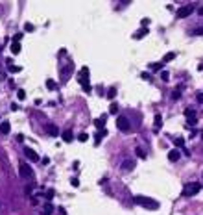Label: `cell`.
I'll return each instance as SVG.
<instances>
[{
    "label": "cell",
    "mask_w": 203,
    "mask_h": 215,
    "mask_svg": "<svg viewBox=\"0 0 203 215\" xmlns=\"http://www.w3.org/2000/svg\"><path fill=\"white\" fill-rule=\"evenodd\" d=\"M133 202L142 206V208H146V209H159V202L153 200V198H150V197H144V195H135Z\"/></svg>",
    "instance_id": "cell-1"
},
{
    "label": "cell",
    "mask_w": 203,
    "mask_h": 215,
    "mask_svg": "<svg viewBox=\"0 0 203 215\" xmlns=\"http://www.w3.org/2000/svg\"><path fill=\"white\" fill-rule=\"evenodd\" d=\"M200 189H201V184H200V182L186 184L185 189H183V197H194V195L200 193Z\"/></svg>",
    "instance_id": "cell-2"
},
{
    "label": "cell",
    "mask_w": 203,
    "mask_h": 215,
    "mask_svg": "<svg viewBox=\"0 0 203 215\" xmlns=\"http://www.w3.org/2000/svg\"><path fill=\"white\" fill-rule=\"evenodd\" d=\"M116 126H118L120 132H129V130H131V122L128 121V117L120 115V117L116 119Z\"/></svg>",
    "instance_id": "cell-3"
},
{
    "label": "cell",
    "mask_w": 203,
    "mask_h": 215,
    "mask_svg": "<svg viewBox=\"0 0 203 215\" xmlns=\"http://www.w3.org/2000/svg\"><path fill=\"white\" fill-rule=\"evenodd\" d=\"M19 171H20V176H22V178H28V180L33 178V171H32V167H30L28 163L22 161V163L19 165Z\"/></svg>",
    "instance_id": "cell-4"
},
{
    "label": "cell",
    "mask_w": 203,
    "mask_h": 215,
    "mask_svg": "<svg viewBox=\"0 0 203 215\" xmlns=\"http://www.w3.org/2000/svg\"><path fill=\"white\" fill-rule=\"evenodd\" d=\"M24 156H26L30 161H39V154L30 147H24Z\"/></svg>",
    "instance_id": "cell-5"
},
{
    "label": "cell",
    "mask_w": 203,
    "mask_h": 215,
    "mask_svg": "<svg viewBox=\"0 0 203 215\" xmlns=\"http://www.w3.org/2000/svg\"><path fill=\"white\" fill-rule=\"evenodd\" d=\"M192 8H194V6H183V8H179V9H177V17H179V19L188 17V15L192 13Z\"/></svg>",
    "instance_id": "cell-6"
},
{
    "label": "cell",
    "mask_w": 203,
    "mask_h": 215,
    "mask_svg": "<svg viewBox=\"0 0 203 215\" xmlns=\"http://www.w3.org/2000/svg\"><path fill=\"white\" fill-rule=\"evenodd\" d=\"M89 82V67H83L79 72V83H87Z\"/></svg>",
    "instance_id": "cell-7"
},
{
    "label": "cell",
    "mask_w": 203,
    "mask_h": 215,
    "mask_svg": "<svg viewBox=\"0 0 203 215\" xmlns=\"http://www.w3.org/2000/svg\"><path fill=\"white\" fill-rule=\"evenodd\" d=\"M9 130H11V124H9V121H2V122H0V134H2V136H8Z\"/></svg>",
    "instance_id": "cell-8"
},
{
    "label": "cell",
    "mask_w": 203,
    "mask_h": 215,
    "mask_svg": "<svg viewBox=\"0 0 203 215\" xmlns=\"http://www.w3.org/2000/svg\"><path fill=\"white\" fill-rule=\"evenodd\" d=\"M144 35H148V28H140V30H137V32L133 33V39H142Z\"/></svg>",
    "instance_id": "cell-9"
},
{
    "label": "cell",
    "mask_w": 203,
    "mask_h": 215,
    "mask_svg": "<svg viewBox=\"0 0 203 215\" xmlns=\"http://www.w3.org/2000/svg\"><path fill=\"white\" fill-rule=\"evenodd\" d=\"M105 121H107V117H105V115H102V117H98V119H96V121H94V124H96V128H105Z\"/></svg>",
    "instance_id": "cell-10"
},
{
    "label": "cell",
    "mask_w": 203,
    "mask_h": 215,
    "mask_svg": "<svg viewBox=\"0 0 203 215\" xmlns=\"http://www.w3.org/2000/svg\"><path fill=\"white\" fill-rule=\"evenodd\" d=\"M54 213V204H50V202H46L43 206V215H52Z\"/></svg>",
    "instance_id": "cell-11"
},
{
    "label": "cell",
    "mask_w": 203,
    "mask_h": 215,
    "mask_svg": "<svg viewBox=\"0 0 203 215\" xmlns=\"http://www.w3.org/2000/svg\"><path fill=\"white\" fill-rule=\"evenodd\" d=\"M61 137H63V141L65 143H70L74 139V136H72V132H70V130H65L63 134H61Z\"/></svg>",
    "instance_id": "cell-12"
},
{
    "label": "cell",
    "mask_w": 203,
    "mask_h": 215,
    "mask_svg": "<svg viewBox=\"0 0 203 215\" xmlns=\"http://www.w3.org/2000/svg\"><path fill=\"white\" fill-rule=\"evenodd\" d=\"M179 158H181L179 150H170V152H168V159H170V161H177Z\"/></svg>",
    "instance_id": "cell-13"
},
{
    "label": "cell",
    "mask_w": 203,
    "mask_h": 215,
    "mask_svg": "<svg viewBox=\"0 0 203 215\" xmlns=\"http://www.w3.org/2000/svg\"><path fill=\"white\" fill-rule=\"evenodd\" d=\"M122 169H128V171L135 169V161H133V159H126V161L122 163Z\"/></svg>",
    "instance_id": "cell-14"
},
{
    "label": "cell",
    "mask_w": 203,
    "mask_h": 215,
    "mask_svg": "<svg viewBox=\"0 0 203 215\" xmlns=\"http://www.w3.org/2000/svg\"><path fill=\"white\" fill-rule=\"evenodd\" d=\"M46 130H48V136H52V137L59 136V130L55 128V126H52V124H48V126H46Z\"/></svg>",
    "instance_id": "cell-15"
},
{
    "label": "cell",
    "mask_w": 203,
    "mask_h": 215,
    "mask_svg": "<svg viewBox=\"0 0 203 215\" xmlns=\"http://www.w3.org/2000/svg\"><path fill=\"white\" fill-rule=\"evenodd\" d=\"M181 89H183V86H177L174 89V93H172V98H174V100H179L181 98Z\"/></svg>",
    "instance_id": "cell-16"
},
{
    "label": "cell",
    "mask_w": 203,
    "mask_h": 215,
    "mask_svg": "<svg viewBox=\"0 0 203 215\" xmlns=\"http://www.w3.org/2000/svg\"><path fill=\"white\" fill-rule=\"evenodd\" d=\"M153 124H155V132H157V130H159V128L162 126V117H161L159 113L155 115V119H153Z\"/></svg>",
    "instance_id": "cell-17"
},
{
    "label": "cell",
    "mask_w": 203,
    "mask_h": 215,
    "mask_svg": "<svg viewBox=\"0 0 203 215\" xmlns=\"http://www.w3.org/2000/svg\"><path fill=\"white\" fill-rule=\"evenodd\" d=\"M11 52H13V54H19V52H20V43H17V41L11 43Z\"/></svg>",
    "instance_id": "cell-18"
},
{
    "label": "cell",
    "mask_w": 203,
    "mask_h": 215,
    "mask_svg": "<svg viewBox=\"0 0 203 215\" xmlns=\"http://www.w3.org/2000/svg\"><path fill=\"white\" fill-rule=\"evenodd\" d=\"M46 87L50 89V91H55V89H57V83H55L54 80H46Z\"/></svg>",
    "instance_id": "cell-19"
},
{
    "label": "cell",
    "mask_w": 203,
    "mask_h": 215,
    "mask_svg": "<svg viewBox=\"0 0 203 215\" xmlns=\"http://www.w3.org/2000/svg\"><path fill=\"white\" fill-rule=\"evenodd\" d=\"M162 65H164L162 61H161V63H150V69H151V71H155V72H157V71H161V69H162Z\"/></svg>",
    "instance_id": "cell-20"
},
{
    "label": "cell",
    "mask_w": 203,
    "mask_h": 215,
    "mask_svg": "<svg viewBox=\"0 0 203 215\" xmlns=\"http://www.w3.org/2000/svg\"><path fill=\"white\" fill-rule=\"evenodd\" d=\"M174 58H175V54H174V52H168L164 58H162V63H168V61H172Z\"/></svg>",
    "instance_id": "cell-21"
},
{
    "label": "cell",
    "mask_w": 203,
    "mask_h": 215,
    "mask_svg": "<svg viewBox=\"0 0 203 215\" xmlns=\"http://www.w3.org/2000/svg\"><path fill=\"white\" fill-rule=\"evenodd\" d=\"M185 115H186V119H190V117H196V111H194V108H186V109H185Z\"/></svg>",
    "instance_id": "cell-22"
},
{
    "label": "cell",
    "mask_w": 203,
    "mask_h": 215,
    "mask_svg": "<svg viewBox=\"0 0 203 215\" xmlns=\"http://www.w3.org/2000/svg\"><path fill=\"white\" fill-rule=\"evenodd\" d=\"M54 189H46V191H44V197H46V200H52V198H54Z\"/></svg>",
    "instance_id": "cell-23"
},
{
    "label": "cell",
    "mask_w": 203,
    "mask_h": 215,
    "mask_svg": "<svg viewBox=\"0 0 203 215\" xmlns=\"http://www.w3.org/2000/svg\"><path fill=\"white\" fill-rule=\"evenodd\" d=\"M107 97L113 100V98L116 97V87H109V91H107Z\"/></svg>",
    "instance_id": "cell-24"
},
{
    "label": "cell",
    "mask_w": 203,
    "mask_h": 215,
    "mask_svg": "<svg viewBox=\"0 0 203 215\" xmlns=\"http://www.w3.org/2000/svg\"><path fill=\"white\" fill-rule=\"evenodd\" d=\"M161 80H162V82H168V80H170V72L168 71H162L161 72Z\"/></svg>",
    "instance_id": "cell-25"
},
{
    "label": "cell",
    "mask_w": 203,
    "mask_h": 215,
    "mask_svg": "<svg viewBox=\"0 0 203 215\" xmlns=\"http://www.w3.org/2000/svg\"><path fill=\"white\" fill-rule=\"evenodd\" d=\"M135 154H137V156H139V158H142V159H144L146 158V152L144 150H142V148L139 147V148H135Z\"/></svg>",
    "instance_id": "cell-26"
},
{
    "label": "cell",
    "mask_w": 203,
    "mask_h": 215,
    "mask_svg": "<svg viewBox=\"0 0 203 215\" xmlns=\"http://www.w3.org/2000/svg\"><path fill=\"white\" fill-rule=\"evenodd\" d=\"M17 98H19V100H24V98H26V93H24V89H19V91H17Z\"/></svg>",
    "instance_id": "cell-27"
},
{
    "label": "cell",
    "mask_w": 203,
    "mask_h": 215,
    "mask_svg": "<svg viewBox=\"0 0 203 215\" xmlns=\"http://www.w3.org/2000/svg\"><path fill=\"white\" fill-rule=\"evenodd\" d=\"M81 87H83V91L85 93H90V91H93V87H90V83L87 82V83H81Z\"/></svg>",
    "instance_id": "cell-28"
},
{
    "label": "cell",
    "mask_w": 203,
    "mask_h": 215,
    "mask_svg": "<svg viewBox=\"0 0 203 215\" xmlns=\"http://www.w3.org/2000/svg\"><path fill=\"white\" fill-rule=\"evenodd\" d=\"M116 111H118V104H111V106H109V113H116Z\"/></svg>",
    "instance_id": "cell-29"
},
{
    "label": "cell",
    "mask_w": 203,
    "mask_h": 215,
    "mask_svg": "<svg viewBox=\"0 0 203 215\" xmlns=\"http://www.w3.org/2000/svg\"><path fill=\"white\" fill-rule=\"evenodd\" d=\"M78 139H79L81 143H85V141H87V139H89V136H87V134L83 132V134H79V136H78Z\"/></svg>",
    "instance_id": "cell-30"
},
{
    "label": "cell",
    "mask_w": 203,
    "mask_h": 215,
    "mask_svg": "<svg viewBox=\"0 0 203 215\" xmlns=\"http://www.w3.org/2000/svg\"><path fill=\"white\" fill-rule=\"evenodd\" d=\"M196 122H197V117H190V119H186V124H190V126H194Z\"/></svg>",
    "instance_id": "cell-31"
},
{
    "label": "cell",
    "mask_w": 203,
    "mask_h": 215,
    "mask_svg": "<svg viewBox=\"0 0 203 215\" xmlns=\"http://www.w3.org/2000/svg\"><path fill=\"white\" fill-rule=\"evenodd\" d=\"M192 35H203V28H196V30H192Z\"/></svg>",
    "instance_id": "cell-32"
},
{
    "label": "cell",
    "mask_w": 203,
    "mask_h": 215,
    "mask_svg": "<svg viewBox=\"0 0 203 215\" xmlns=\"http://www.w3.org/2000/svg\"><path fill=\"white\" fill-rule=\"evenodd\" d=\"M175 145H177V147H183V145H185V139H183V137H175Z\"/></svg>",
    "instance_id": "cell-33"
},
{
    "label": "cell",
    "mask_w": 203,
    "mask_h": 215,
    "mask_svg": "<svg viewBox=\"0 0 203 215\" xmlns=\"http://www.w3.org/2000/svg\"><path fill=\"white\" fill-rule=\"evenodd\" d=\"M196 100L200 102V104H203V93H197V95H196Z\"/></svg>",
    "instance_id": "cell-34"
},
{
    "label": "cell",
    "mask_w": 203,
    "mask_h": 215,
    "mask_svg": "<svg viewBox=\"0 0 203 215\" xmlns=\"http://www.w3.org/2000/svg\"><path fill=\"white\" fill-rule=\"evenodd\" d=\"M70 184H72L74 187H78V186H79V180H78V178H72V180H70Z\"/></svg>",
    "instance_id": "cell-35"
},
{
    "label": "cell",
    "mask_w": 203,
    "mask_h": 215,
    "mask_svg": "<svg viewBox=\"0 0 203 215\" xmlns=\"http://www.w3.org/2000/svg\"><path fill=\"white\" fill-rule=\"evenodd\" d=\"M68 76H70V71H68V69H65V71H63V78H65V80H67Z\"/></svg>",
    "instance_id": "cell-36"
},
{
    "label": "cell",
    "mask_w": 203,
    "mask_h": 215,
    "mask_svg": "<svg viewBox=\"0 0 203 215\" xmlns=\"http://www.w3.org/2000/svg\"><path fill=\"white\" fill-rule=\"evenodd\" d=\"M24 30H26V32H33V26H32V24H26Z\"/></svg>",
    "instance_id": "cell-37"
},
{
    "label": "cell",
    "mask_w": 203,
    "mask_h": 215,
    "mask_svg": "<svg viewBox=\"0 0 203 215\" xmlns=\"http://www.w3.org/2000/svg\"><path fill=\"white\" fill-rule=\"evenodd\" d=\"M20 39H22V33H17V35H15V37H13V41H17V43H19V41H20Z\"/></svg>",
    "instance_id": "cell-38"
},
{
    "label": "cell",
    "mask_w": 203,
    "mask_h": 215,
    "mask_svg": "<svg viewBox=\"0 0 203 215\" xmlns=\"http://www.w3.org/2000/svg\"><path fill=\"white\" fill-rule=\"evenodd\" d=\"M140 78H142V80H150V74H148V72H142Z\"/></svg>",
    "instance_id": "cell-39"
},
{
    "label": "cell",
    "mask_w": 203,
    "mask_h": 215,
    "mask_svg": "<svg viewBox=\"0 0 203 215\" xmlns=\"http://www.w3.org/2000/svg\"><path fill=\"white\" fill-rule=\"evenodd\" d=\"M17 141H19V143L24 141V136H22V134H19V136H17Z\"/></svg>",
    "instance_id": "cell-40"
},
{
    "label": "cell",
    "mask_w": 203,
    "mask_h": 215,
    "mask_svg": "<svg viewBox=\"0 0 203 215\" xmlns=\"http://www.w3.org/2000/svg\"><path fill=\"white\" fill-rule=\"evenodd\" d=\"M32 191H33V187L28 186V187H26V195H32Z\"/></svg>",
    "instance_id": "cell-41"
},
{
    "label": "cell",
    "mask_w": 203,
    "mask_h": 215,
    "mask_svg": "<svg viewBox=\"0 0 203 215\" xmlns=\"http://www.w3.org/2000/svg\"><path fill=\"white\" fill-rule=\"evenodd\" d=\"M197 13H200V15H203V8H200V9H197Z\"/></svg>",
    "instance_id": "cell-42"
},
{
    "label": "cell",
    "mask_w": 203,
    "mask_h": 215,
    "mask_svg": "<svg viewBox=\"0 0 203 215\" xmlns=\"http://www.w3.org/2000/svg\"><path fill=\"white\" fill-rule=\"evenodd\" d=\"M4 78V72H0V80H2Z\"/></svg>",
    "instance_id": "cell-43"
},
{
    "label": "cell",
    "mask_w": 203,
    "mask_h": 215,
    "mask_svg": "<svg viewBox=\"0 0 203 215\" xmlns=\"http://www.w3.org/2000/svg\"><path fill=\"white\" fill-rule=\"evenodd\" d=\"M201 139H203V132H201Z\"/></svg>",
    "instance_id": "cell-44"
}]
</instances>
